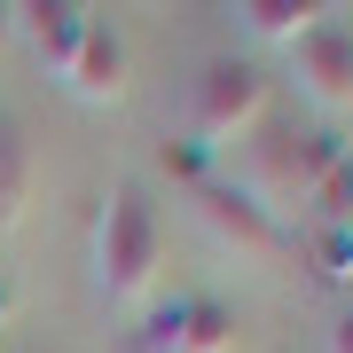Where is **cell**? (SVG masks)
Masks as SVG:
<instances>
[{"instance_id":"52a82bcc","label":"cell","mask_w":353,"mask_h":353,"mask_svg":"<svg viewBox=\"0 0 353 353\" xmlns=\"http://www.w3.org/2000/svg\"><path fill=\"white\" fill-rule=\"evenodd\" d=\"M126 39H118L110 24H87V39H79V55H71V71H63V87L79 94V102H94V110H110V102H126Z\"/></svg>"},{"instance_id":"30bf717a","label":"cell","mask_w":353,"mask_h":353,"mask_svg":"<svg viewBox=\"0 0 353 353\" xmlns=\"http://www.w3.org/2000/svg\"><path fill=\"white\" fill-rule=\"evenodd\" d=\"M322 0H236V24L252 32V39H267V48H290V39H306L322 24Z\"/></svg>"},{"instance_id":"8fae6325","label":"cell","mask_w":353,"mask_h":353,"mask_svg":"<svg viewBox=\"0 0 353 353\" xmlns=\"http://www.w3.org/2000/svg\"><path fill=\"white\" fill-rule=\"evenodd\" d=\"M299 220H314V228H353V157L330 165V181L299 204Z\"/></svg>"},{"instance_id":"5b68a950","label":"cell","mask_w":353,"mask_h":353,"mask_svg":"<svg viewBox=\"0 0 353 353\" xmlns=\"http://www.w3.org/2000/svg\"><path fill=\"white\" fill-rule=\"evenodd\" d=\"M290 87H299L330 126H338V118L353 110V24L322 16L306 39H290Z\"/></svg>"},{"instance_id":"7a4b0ae2","label":"cell","mask_w":353,"mask_h":353,"mask_svg":"<svg viewBox=\"0 0 353 353\" xmlns=\"http://www.w3.org/2000/svg\"><path fill=\"white\" fill-rule=\"evenodd\" d=\"M345 134L338 126H306V134H283V141H267V150L252 157V181H243V196L259 204V212H299L306 196L330 181V165H345Z\"/></svg>"},{"instance_id":"9c48e42d","label":"cell","mask_w":353,"mask_h":353,"mask_svg":"<svg viewBox=\"0 0 353 353\" xmlns=\"http://www.w3.org/2000/svg\"><path fill=\"white\" fill-rule=\"evenodd\" d=\"M32 196H39V150H32V134L16 118H0V236L24 228Z\"/></svg>"},{"instance_id":"5bb4252c","label":"cell","mask_w":353,"mask_h":353,"mask_svg":"<svg viewBox=\"0 0 353 353\" xmlns=\"http://www.w3.org/2000/svg\"><path fill=\"white\" fill-rule=\"evenodd\" d=\"M8 39H16V8L0 0V48H8Z\"/></svg>"},{"instance_id":"ba28073f","label":"cell","mask_w":353,"mask_h":353,"mask_svg":"<svg viewBox=\"0 0 353 353\" xmlns=\"http://www.w3.org/2000/svg\"><path fill=\"white\" fill-rule=\"evenodd\" d=\"M87 24H94L87 0H32V8H16V39H32V55H39L55 79L71 71V55H79V39H87Z\"/></svg>"},{"instance_id":"8992f818","label":"cell","mask_w":353,"mask_h":353,"mask_svg":"<svg viewBox=\"0 0 353 353\" xmlns=\"http://www.w3.org/2000/svg\"><path fill=\"white\" fill-rule=\"evenodd\" d=\"M157 353H236V306L196 290L157 314Z\"/></svg>"},{"instance_id":"277c9868","label":"cell","mask_w":353,"mask_h":353,"mask_svg":"<svg viewBox=\"0 0 353 353\" xmlns=\"http://www.w3.org/2000/svg\"><path fill=\"white\" fill-rule=\"evenodd\" d=\"M189 212L212 228V243H220V252H236L243 267H275V259H290L283 220L259 212V204L236 189V181H189Z\"/></svg>"},{"instance_id":"3957f363","label":"cell","mask_w":353,"mask_h":353,"mask_svg":"<svg viewBox=\"0 0 353 353\" xmlns=\"http://www.w3.org/2000/svg\"><path fill=\"white\" fill-rule=\"evenodd\" d=\"M267 71L259 63H243V55H220V63H204L196 79V94H189V134H196V150H228V141H243L267 118Z\"/></svg>"},{"instance_id":"6da1fadb","label":"cell","mask_w":353,"mask_h":353,"mask_svg":"<svg viewBox=\"0 0 353 353\" xmlns=\"http://www.w3.org/2000/svg\"><path fill=\"white\" fill-rule=\"evenodd\" d=\"M157 267H165V220L141 181H118L94 228V290L110 306H141L157 290Z\"/></svg>"},{"instance_id":"7c38bea8","label":"cell","mask_w":353,"mask_h":353,"mask_svg":"<svg viewBox=\"0 0 353 353\" xmlns=\"http://www.w3.org/2000/svg\"><path fill=\"white\" fill-rule=\"evenodd\" d=\"M314 275L322 283H353V228H314Z\"/></svg>"},{"instance_id":"4fadbf2b","label":"cell","mask_w":353,"mask_h":353,"mask_svg":"<svg viewBox=\"0 0 353 353\" xmlns=\"http://www.w3.org/2000/svg\"><path fill=\"white\" fill-rule=\"evenodd\" d=\"M330 353H353V306L338 314V330H330Z\"/></svg>"}]
</instances>
